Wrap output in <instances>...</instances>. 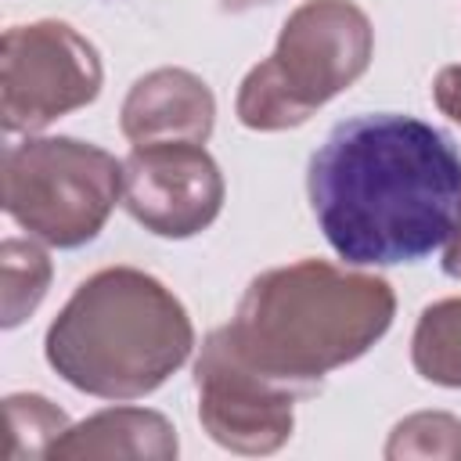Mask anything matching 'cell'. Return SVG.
<instances>
[{"mask_svg": "<svg viewBox=\"0 0 461 461\" xmlns=\"http://www.w3.org/2000/svg\"><path fill=\"white\" fill-rule=\"evenodd\" d=\"M306 191L328 245L346 263H414L454 230L461 155L443 130L421 119L357 115L313 151Z\"/></svg>", "mask_w": 461, "mask_h": 461, "instance_id": "cell-1", "label": "cell"}, {"mask_svg": "<svg viewBox=\"0 0 461 461\" xmlns=\"http://www.w3.org/2000/svg\"><path fill=\"white\" fill-rule=\"evenodd\" d=\"M389 281L299 259L259 274L223 328L238 357L259 375L310 393L328 371L364 357L393 324Z\"/></svg>", "mask_w": 461, "mask_h": 461, "instance_id": "cell-2", "label": "cell"}, {"mask_svg": "<svg viewBox=\"0 0 461 461\" xmlns=\"http://www.w3.org/2000/svg\"><path fill=\"white\" fill-rule=\"evenodd\" d=\"M194 346L184 303L151 274L108 267L86 277L47 328V364L79 393L137 400L155 393Z\"/></svg>", "mask_w": 461, "mask_h": 461, "instance_id": "cell-3", "label": "cell"}, {"mask_svg": "<svg viewBox=\"0 0 461 461\" xmlns=\"http://www.w3.org/2000/svg\"><path fill=\"white\" fill-rule=\"evenodd\" d=\"M375 50V29L353 0H306L281 25L277 47L238 90L249 130L303 126L321 104L353 86Z\"/></svg>", "mask_w": 461, "mask_h": 461, "instance_id": "cell-4", "label": "cell"}, {"mask_svg": "<svg viewBox=\"0 0 461 461\" xmlns=\"http://www.w3.org/2000/svg\"><path fill=\"white\" fill-rule=\"evenodd\" d=\"M0 173L4 212L58 249L97 238L122 198V162L76 137H25L7 144Z\"/></svg>", "mask_w": 461, "mask_h": 461, "instance_id": "cell-5", "label": "cell"}, {"mask_svg": "<svg viewBox=\"0 0 461 461\" xmlns=\"http://www.w3.org/2000/svg\"><path fill=\"white\" fill-rule=\"evenodd\" d=\"M101 94V58L65 22L11 25L0 43V122L32 133Z\"/></svg>", "mask_w": 461, "mask_h": 461, "instance_id": "cell-6", "label": "cell"}, {"mask_svg": "<svg viewBox=\"0 0 461 461\" xmlns=\"http://www.w3.org/2000/svg\"><path fill=\"white\" fill-rule=\"evenodd\" d=\"M198 418L205 432L234 454H274L295 425V389L249 367L216 328L194 364Z\"/></svg>", "mask_w": 461, "mask_h": 461, "instance_id": "cell-7", "label": "cell"}, {"mask_svg": "<svg viewBox=\"0 0 461 461\" xmlns=\"http://www.w3.org/2000/svg\"><path fill=\"white\" fill-rule=\"evenodd\" d=\"M122 205L158 238H191L220 216V166L202 144L133 148L122 162Z\"/></svg>", "mask_w": 461, "mask_h": 461, "instance_id": "cell-8", "label": "cell"}, {"mask_svg": "<svg viewBox=\"0 0 461 461\" xmlns=\"http://www.w3.org/2000/svg\"><path fill=\"white\" fill-rule=\"evenodd\" d=\"M212 90L187 68H155L140 76L122 101V133L144 144H205L212 133Z\"/></svg>", "mask_w": 461, "mask_h": 461, "instance_id": "cell-9", "label": "cell"}, {"mask_svg": "<svg viewBox=\"0 0 461 461\" xmlns=\"http://www.w3.org/2000/svg\"><path fill=\"white\" fill-rule=\"evenodd\" d=\"M47 457H176V432L158 411L112 407L72 429L47 450Z\"/></svg>", "mask_w": 461, "mask_h": 461, "instance_id": "cell-10", "label": "cell"}, {"mask_svg": "<svg viewBox=\"0 0 461 461\" xmlns=\"http://www.w3.org/2000/svg\"><path fill=\"white\" fill-rule=\"evenodd\" d=\"M411 360L425 382L461 389V299H439L421 310Z\"/></svg>", "mask_w": 461, "mask_h": 461, "instance_id": "cell-11", "label": "cell"}, {"mask_svg": "<svg viewBox=\"0 0 461 461\" xmlns=\"http://www.w3.org/2000/svg\"><path fill=\"white\" fill-rule=\"evenodd\" d=\"M0 285H4V328L22 324L50 285V259L40 245L7 238L0 245Z\"/></svg>", "mask_w": 461, "mask_h": 461, "instance_id": "cell-12", "label": "cell"}, {"mask_svg": "<svg viewBox=\"0 0 461 461\" xmlns=\"http://www.w3.org/2000/svg\"><path fill=\"white\" fill-rule=\"evenodd\" d=\"M4 414H7V461H25L36 457L54 447V439L65 436L68 418L61 407H54L47 396L36 393H14L4 400Z\"/></svg>", "mask_w": 461, "mask_h": 461, "instance_id": "cell-13", "label": "cell"}, {"mask_svg": "<svg viewBox=\"0 0 461 461\" xmlns=\"http://www.w3.org/2000/svg\"><path fill=\"white\" fill-rule=\"evenodd\" d=\"M385 457L400 461V457H450L461 461V421L454 414H439V411H421L403 418L389 443H385Z\"/></svg>", "mask_w": 461, "mask_h": 461, "instance_id": "cell-14", "label": "cell"}, {"mask_svg": "<svg viewBox=\"0 0 461 461\" xmlns=\"http://www.w3.org/2000/svg\"><path fill=\"white\" fill-rule=\"evenodd\" d=\"M432 97H436L439 112L450 115V119L461 126V65H447V68L436 76Z\"/></svg>", "mask_w": 461, "mask_h": 461, "instance_id": "cell-15", "label": "cell"}, {"mask_svg": "<svg viewBox=\"0 0 461 461\" xmlns=\"http://www.w3.org/2000/svg\"><path fill=\"white\" fill-rule=\"evenodd\" d=\"M443 270L450 277H461V205H457V220H454V230L447 238V249H443Z\"/></svg>", "mask_w": 461, "mask_h": 461, "instance_id": "cell-16", "label": "cell"}, {"mask_svg": "<svg viewBox=\"0 0 461 461\" xmlns=\"http://www.w3.org/2000/svg\"><path fill=\"white\" fill-rule=\"evenodd\" d=\"M223 4V11H249V7H256V4H270V0H220Z\"/></svg>", "mask_w": 461, "mask_h": 461, "instance_id": "cell-17", "label": "cell"}]
</instances>
